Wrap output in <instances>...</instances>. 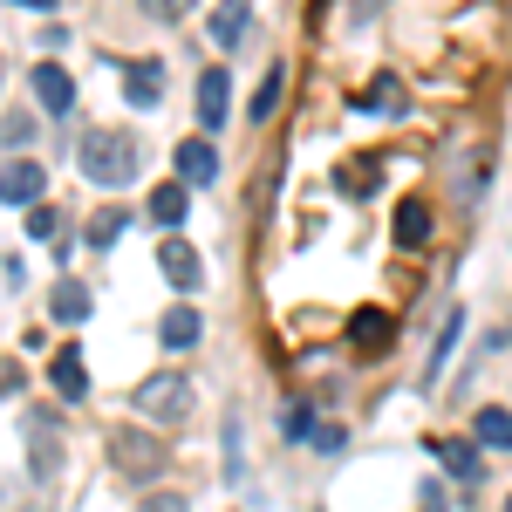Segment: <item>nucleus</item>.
<instances>
[{
  "label": "nucleus",
  "mask_w": 512,
  "mask_h": 512,
  "mask_svg": "<svg viewBox=\"0 0 512 512\" xmlns=\"http://www.w3.org/2000/svg\"><path fill=\"white\" fill-rule=\"evenodd\" d=\"M369 103H383V110H396V117L410 110V96H403V82H396V76H376V89H369Z\"/></svg>",
  "instance_id": "obj_24"
},
{
  "label": "nucleus",
  "mask_w": 512,
  "mask_h": 512,
  "mask_svg": "<svg viewBox=\"0 0 512 512\" xmlns=\"http://www.w3.org/2000/svg\"><path fill=\"white\" fill-rule=\"evenodd\" d=\"M239 35H246V7H219V14H212V41H226V48H233Z\"/></svg>",
  "instance_id": "obj_23"
},
{
  "label": "nucleus",
  "mask_w": 512,
  "mask_h": 512,
  "mask_svg": "<svg viewBox=\"0 0 512 512\" xmlns=\"http://www.w3.org/2000/svg\"><path fill=\"white\" fill-rule=\"evenodd\" d=\"M158 274L178 287V294H192V287H205V260H198V246H185V239H164L158 246Z\"/></svg>",
  "instance_id": "obj_4"
},
{
  "label": "nucleus",
  "mask_w": 512,
  "mask_h": 512,
  "mask_svg": "<svg viewBox=\"0 0 512 512\" xmlns=\"http://www.w3.org/2000/svg\"><path fill=\"white\" fill-rule=\"evenodd\" d=\"M48 383L69 396V403H76V396H89V376H82V349H76V342H69V349L48 362Z\"/></svg>",
  "instance_id": "obj_12"
},
{
  "label": "nucleus",
  "mask_w": 512,
  "mask_h": 512,
  "mask_svg": "<svg viewBox=\"0 0 512 512\" xmlns=\"http://www.w3.org/2000/svg\"><path fill=\"white\" fill-rule=\"evenodd\" d=\"M198 335H205V315H198V308H171V315L158 321V342H164V349H192Z\"/></svg>",
  "instance_id": "obj_13"
},
{
  "label": "nucleus",
  "mask_w": 512,
  "mask_h": 512,
  "mask_svg": "<svg viewBox=\"0 0 512 512\" xmlns=\"http://www.w3.org/2000/svg\"><path fill=\"white\" fill-rule=\"evenodd\" d=\"M478 444H492V451H512V410L485 403V410H478Z\"/></svg>",
  "instance_id": "obj_17"
},
{
  "label": "nucleus",
  "mask_w": 512,
  "mask_h": 512,
  "mask_svg": "<svg viewBox=\"0 0 512 512\" xmlns=\"http://www.w3.org/2000/svg\"><path fill=\"white\" fill-rule=\"evenodd\" d=\"M55 226H62V212H55V205L41 198L35 212H28V239H55Z\"/></svg>",
  "instance_id": "obj_25"
},
{
  "label": "nucleus",
  "mask_w": 512,
  "mask_h": 512,
  "mask_svg": "<svg viewBox=\"0 0 512 512\" xmlns=\"http://www.w3.org/2000/svg\"><path fill=\"white\" fill-rule=\"evenodd\" d=\"M280 89H287V69H280V62H274V69H267V82L253 89V123H267V117H274V110H280Z\"/></svg>",
  "instance_id": "obj_20"
},
{
  "label": "nucleus",
  "mask_w": 512,
  "mask_h": 512,
  "mask_svg": "<svg viewBox=\"0 0 512 512\" xmlns=\"http://www.w3.org/2000/svg\"><path fill=\"white\" fill-rule=\"evenodd\" d=\"M144 512H185V499L178 492H158V499H144Z\"/></svg>",
  "instance_id": "obj_30"
},
{
  "label": "nucleus",
  "mask_w": 512,
  "mask_h": 512,
  "mask_svg": "<svg viewBox=\"0 0 512 512\" xmlns=\"http://www.w3.org/2000/svg\"><path fill=\"white\" fill-rule=\"evenodd\" d=\"M48 315L55 321H82L89 315V287H82V280H55V287H48Z\"/></svg>",
  "instance_id": "obj_15"
},
{
  "label": "nucleus",
  "mask_w": 512,
  "mask_h": 512,
  "mask_svg": "<svg viewBox=\"0 0 512 512\" xmlns=\"http://www.w3.org/2000/svg\"><path fill=\"white\" fill-rule=\"evenodd\" d=\"M123 96H130V110H151L164 96V69L158 62H123Z\"/></svg>",
  "instance_id": "obj_11"
},
{
  "label": "nucleus",
  "mask_w": 512,
  "mask_h": 512,
  "mask_svg": "<svg viewBox=\"0 0 512 512\" xmlns=\"http://www.w3.org/2000/svg\"><path fill=\"white\" fill-rule=\"evenodd\" d=\"M335 185H342L349 198H369L376 185H383V171H376V158H349V164H342V178H335Z\"/></svg>",
  "instance_id": "obj_18"
},
{
  "label": "nucleus",
  "mask_w": 512,
  "mask_h": 512,
  "mask_svg": "<svg viewBox=\"0 0 512 512\" xmlns=\"http://www.w3.org/2000/svg\"><path fill=\"white\" fill-rule=\"evenodd\" d=\"M76 158H82V178H89V185H130L137 164H144V151H137L130 130H89L76 144Z\"/></svg>",
  "instance_id": "obj_1"
},
{
  "label": "nucleus",
  "mask_w": 512,
  "mask_h": 512,
  "mask_svg": "<svg viewBox=\"0 0 512 512\" xmlns=\"http://www.w3.org/2000/svg\"><path fill=\"white\" fill-rule=\"evenodd\" d=\"M35 137V117H7L0 123V144H28Z\"/></svg>",
  "instance_id": "obj_27"
},
{
  "label": "nucleus",
  "mask_w": 512,
  "mask_h": 512,
  "mask_svg": "<svg viewBox=\"0 0 512 512\" xmlns=\"http://www.w3.org/2000/svg\"><path fill=\"white\" fill-rule=\"evenodd\" d=\"M424 512H451V492L444 485H424Z\"/></svg>",
  "instance_id": "obj_29"
},
{
  "label": "nucleus",
  "mask_w": 512,
  "mask_h": 512,
  "mask_svg": "<svg viewBox=\"0 0 512 512\" xmlns=\"http://www.w3.org/2000/svg\"><path fill=\"white\" fill-rule=\"evenodd\" d=\"M226 103H233V82H226V69H205V76H198V123H205V130L233 123V117H226Z\"/></svg>",
  "instance_id": "obj_9"
},
{
  "label": "nucleus",
  "mask_w": 512,
  "mask_h": 512,
  "mask_svg": "<svg viewBox=\"0 0 512 512\" xmlns=\"http://www.w3.org/2000/svg\"><path fill=\"white\" fill-rule=\"evenodd\" d=\"M506 512H512V499H506Z\"/></svg>",
  "instance_id": "obj_31"
},
{
  "label": "nucleus",
  "mask_w": 512,
  "mask_h": 512,
  "mask_svg": "<svg viewBox=\"0 0 512 512\" xmlns=\"http://www.w3.org/2000/svg\"><path fill=\"white\" fill-rule=\"evenodd\" d=\"M110 458H117V472L123 478H151V472H164V451L158 437H144V431H110Z\"/></svg>",
  "instance_id": "obj_3"
},
{
  "label": "nucleus",
  "mask_w": 512,
  "mask_h": 512,
  "mask_svg": "<svg viewBox=\"0 0 512 512\" xmlns=\"http://www.w3.org/2000/svg\"><path fill=\"white\" fill-rule=\"evenodd\" d=\"M431 239V205L424 198H403L396 205V246H424Z\"/></svg>",
  "instance_id": "obj_14"
},
{
  "label": "nucleus",
  "mask_w": 512,
  "mask_h": 512,
  "mask_svg": "<svg viewBox=\"0 0 512 512\" xmlns=\"http://www.w3.org/2000/svg\"><path fill=\"white\" fill-rule=\"evenodd\" d=\"M28 465H35V478H55V465H62V444H55V431H35V451H28Z\"/></svg>",
  "instance_id": "obj_21"
},
{
  "label": "nucleus",
  "mask_w": 512,
  "mask_h": 512,
  "mask_svg": "<svg viewBox=\"0 0 512 512\" xmlns=\"http://www.w3.org/2000/svg\"><path fill=\"white\" fill-rule=\"evenodd\" d=\"M431 458H437L451 478H458V485H478V478H485L478 451H472V444H458V437H431Z\"/></svg>",
  "instance_id": "obj_10"
},
{
  "label": "nucleus",
  "mask_w": 512,
  "mask_h": 512,
  "mask_svg": "<svg viewBox=\"0 0 512 512\" xmlns=\"http://www.w3.org/2000/svg\"><path fill=\"white\" fill-rule=\"evenodd\" d=\"M123 226H130L123 212H96V219H89V246H96V253H103V246H117Z\"/></svg>",
  "instance_id": "obj_22"
},
{
  "label": "nucleus",
  "mask_w": 512,
  "mask_h": 512,
  "mask_svg": "<svg viewBox=\"0 0 512 512\" xmlns=\"http://www.w3.org/2000/svg\"><path fill=\"white\" fill-rule=\"evenodd\" d=\"M151 219L158 226H185V185H158L151 192Z\"/></svg>",
  "instance_id": "obj_19"
},
{
  "label": "nucleus",
  "mask_w": 512,
  "mask_h": 512,
  "mask_svg": "<svg viewBox=\"0 0 512 512\" xmlns=\"http://www.w3.org/2000/svg\"><path fill=\"white\" fill-rule=\"evenodd\" d=\"M35 96L48 117H69L76 110V82H69V69L62 62H35Z\"/></svg>",
  "instance_id": "obj_7"
},
{
  "label": "nucleus",
  "mask_w": 512,
  "mask_h": 512,
  "mask_svg": "<svg viewBox=\"0 0 512 512\" xmlns=\"http://www.w3.org/2000/svg\"><path fill=\"white\" fill-rule=\"evenodd\" d=\"M287 437H294V444H308V437H315V410H308V403H294V410H287Z\"/></svg>",
  "instance_id": "obj_26"
},
{
  "label": "nucleus",
  "mask_w": 512,
  "mask_h": 512,
  "mask_svg": "<svg viewBox=\"0 0 512 512\" xmlns=\"http://www.w3.org/2000/svg\"><path fill=\"white\" fill-rule=\"evenodd\" d=\"M171 164H178V185H212V178H219V151H212L205 137H185V144L171 151Z\"/></svg>",
  "instance_id": "obj_8"
},
{
  "label": "nucleus",
  "mask_w": 512,
  "mask_h": 512,
  "mask_svg": "<svg viewBox=\"0 0 512 512\" xmlns=\"http://www.w3.org/2000/svg\"><path fill=\"white\" fill-rule=\"evenodd\" d=\"M458 335H465V315L451 308V315H444V328H437V349H431V362H424V390L437 383V369H444V355L458 349Z\"/></svg>",
  "instance_id": "obj_16"
},
{
  "label": "nucleus",
  "mask_w": 512,
  "mask_h": 512,
  "mask_svg": "<svg viewBox=\"0 0 512 512\" xmlns=\"http://www.w3.org/2000/svg\"><path fill=\"white\" fill-rule=\"evenodd\" d=\"M137 417H151V424H185L192 417V383L185 376H151L144 390H137Z\"/></svg>",
  "instance_id": "obj_2"
},
{
  "label": "nucleus",
  "mask_w": 512,
  "mask_h": 512,
  "mask_svg": "<svg viewBox=\"0 0 512 512\" xmlns=\"http://www.w3.org/2000/svg\"><path fill=\"white\" fill-rule=\"evenodd\" d=\"M41 192H48V171H41V164L14 158L7 171H0V205H28V212H35Z\"/></svg>",
  "instance_id": "obj_5"
},
{
  "label": "nucleus",
  "mask_w": 512,
  "mask_h": 512,
  "mask_svg": "<svg viewBox=\"0 0 512 512\" xmlns=\"http://www.w3.org/2000/svg\"><path fill=\"white\" fill-rule=\"evenodd\" d=\"M308 444H315L321 458H335V451H342V431H335V424H315V437H308Z\"/></svg>",
  "instance_id": "obj_28"
},
{
  "label": "nucleus",
  "mask_w": 512,
  "mask_h": 512,
  "mask_svg": "<svg viewBox=\"0 0 512 512\" xmlns=\"http://www.w3.org/2000/svg\"><path fill=\"white\" fill-rule=\"evenodd\" d=\"M349 342L362 355H383L396 342V321H390V308H355L349 315Z\"/></svg>",
  "instance_id": "obj_6"
}]
</instances>
